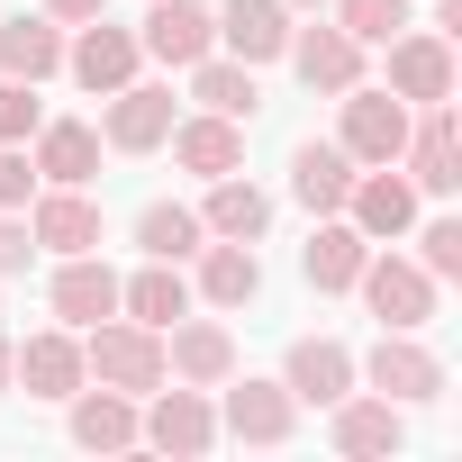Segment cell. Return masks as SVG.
<instances>
[{"mask_svg":"<svg viewBox=\"0 0 462 462\" xmlns=\"http://www.w3.org/2000/svg\"><path fill=\"white\" fill-rule=\"evenodd\" d=\"M118 309H127L136 327H154V336H163L172 318H190V282H181L172 263H145L136 282H118Z\"/></svg>","mask_w":462,"mask_h":462,"instance_id":"obj_24","label":"cell"},{"mask_svg":"<svg viewBox=\"0 0 462 462\" xmlns=\"http://www.w3.org/2000/svg\"><path fill=\"white\" fill-rule=\"evenodd\" d=\"M190 100L199 109H217V118H254V64H217V55H199L190 64Z\"/></svg>","mask_w":462,"mask_h":462,"instance_id":"obj_30","label":"cell"},{"mask_svg":"<svg viewBox=\"0 0 462 462\" xmlns=\"http://www.w3.org/2000/svg\"><path fill=\"white\" fill-rule=\"evenodd\" d=\"M399 145H408V100L399 91H345V154L354 163H399Z\"/></svg>","mask_w":462,"mask_h":462,"instance_id":"obj_3","label":"cell"},{"mask_svg":"<svg viewBox=\"0 0 462 462\" xmlns=\"http://www.w3.org/2000/svg\"><path fill=\"white\" fill-rule=\"evenodd\" d=\"M0 390H10V345H0Z\"/></svg>","mask_w":462,"mask_h":462,"instance_id":"obj_38","label":"cell"},{"mask_svg":"<svg viewBox=\"0 0 462 462\" xmlns=\"http://www.w3.org/2000/svg\"><path fill=\"white\" fill-rule=\"evenodd\" d=\"M163 336H172V345H163V372L190 381V390H217L226 372H236V336L208 327V318H199V327H163Z\"/></svg>","mask_w":462,"mask_h":462,"instance_id":"obj_12","label":"cell"},{"mask_svg":"<svg viewBox=\"0 0 462 462\" xmlns=\"http://www.w3.org/2000/svg\"><path fill=\"white\" fill-rule=\"evenodd\" d=\"M28 190H37V163H28V145H0V208H28Z\"/></svg>","mask_w":462,"mask_h":462,"instance_id":"obj_35","label":"cell"},{"mask_svg":"<svg viewBox=\"0 0 462 462\" xmlns=\"http://www.w3.org/2000/svg\"><path fill=\"white\" fill-rule=\"evenodd\" d=\"M10 381H28V399H73L91 372H82V345L55 327V336H28V345H10Z\"/></svg>","mask_w":462,"mask_h":462,"instance_id":"obj_8","label":"cell"},{"mask_svg":"<svg viewBox=\"0 0 462 462\" xmlns=\"http://www.w3.org/2000/svg\"><path fill=\"white\" fill-rule=\"evenodd\" d=\"M28 254H37L28 217H10V208H0V273H28Z\"/></svg>","mask_w":462,"mask_h":462,"instance_id":"obj_36","label":"cell"},{"mask_svg":"<svg viewBox=\"0 0 462 462\" xmlns=\"http://www.w3.org/2000/svg\"><path fill=\"white\" fill-rule=\"evenodd\" d=\"M390 91L399 100H426V109L453 100V46L444 37H399L390 46Z\"/></svg>","mask_w":462,"mask_h":462,"instance_id":"obj_16","label":"cell"},{"mask_svg":"<svg viewBox=\"0 0 462 462\" xmlns=\"http://www.w3.org/2000/svg\"><path fill=\"white\" fill-rule=\"evenodd\" d=\"M336 28L354 46H381L390 28H408V0H336Z\"/></svg>","mask_w":462,"mask_h":462,"instance_id":"obj_32","label":"cell"},{"mask_svg":"<svg viewBox=\"0 0 462 462\" xmlns=\"http://www.w3.org/2000/svg\"><path fill=\"white\" fill-rule=\"evenodd\" d=\"M417 245H426V273L435 282H462V217H435Z\"/></svg>","mask_w":462,"mask_h":462,"instance_id":"obj_34","label":"cell"},{"mask_svg":"<svg viewBox=\"0 0 462 462\" xmlns=\"http://www.w3.org/2000/svg\"><path fill=\"white\" fill-rule=\"evenodd\" d=\"M136 37L127 28H109V19H82V37L64 46V73L82 82V91H118V82H136Z\"/></svg>","mask_w":462,"mask_h":462,"instance_id":"obj_4","label":"cell"},{"mask_svg":"<svg viewBox=\"0 0 462 462\" xmlns=\"http://www.w3.org/2000/svg\"><path fill=\"white\" fill-rule=\"evenodd\" d=\"M91 172H100V136H91V127H73V118H64V127H37V181L82 190Z\"/></svg>","mask_w":462,"mask_h":462,"instance_id":"obj_28","label":"cell"},{"mask_svg":"<svg viewBox=\"0 0 462 462\" xmlns=\"http://www.w3.org/2000/svg\"><path fill=\"white\" fill-rule=\"evenodd\" d=\"M172 154H181V172H236L245 163V136H236V118H217V109H199V118H172Z\"/></svg>","mask_w":462,"mask_h":462,"instance_id":"obj_19","label":"cell"},{"mask_svg":"<svg viewBox=\"0 0 462 462\" xmlns=\"http://www.w3.org/2000/svg\"><path fill=\"white\" fill-rule=\"evenodd\" d=\"M282 55L300 64L309 91H354V82H363V46H354L345 28H309V37H291Z\"/></svg>","mask_w":462,"mask_h":462,"instance_id":"obj_15","label":"cell"},{"mask_svg":"<svg viewBox=\"0 0 462 462\" xmlns=\"http://www.w3.org/2000/svg\"><path fill=\"white\" fill-rule=\"evenodd\" d=\"M199 226H208V236H236V245H254L263 226H273V199H263L254 181H236V172H217V181H208V208H199Z\"/></svg>","mask_w":462,"mask_h":462,"instance_id":"obj_22","label":"cell"},{"mask_svg":"<svg viewBox=\"0 0 462 462\" xmlns=\"http://www.w3.org/2000/svg\"><path fill=\"white\" fill-rule=\"evenodd\" d=\"M345 208H354L363 236H408V217H417V181H399L390 163H372V172H354Z\"/></svg>","mask_w":462,"mask_h":462,"instance_id":"obj_11","label":"cell"},{"mask_svg":"<svg viewBox=\"0 0 462 462\" xmlns=\"http://www.w3.org/2000/svg\"><path fill=\"white\" fill-rule=\"evenodd\" d=\"M82 372H91L100 390H127V399H145V390H163V381H172V372H163V336H154V327H136V318H127V327H109V318H100V327H91V345H82Z\"/></svg>","mask_w":462,"mask_h":462,"instance_id":"obj_1","label":"cell"},{"mask_svg":"<svg viewBox=\"0 0 462 462\" xmlns=\"http://www.w3.org/2000/svg\"><path fill=\"white\" fill-rule=\"evenodd\" d=\"M136 46H145L154 64H181V73H190V64L217 46V19L199 10V0H154V10H145V37H136Z\"/></svg>","mask_w":462,"mask_h":462,"instance_id":"obj_5","label":"cell"},{"mask_svg":"<svg viewBox=\"0 0 462 462\" xmlns=\"http://www.w3.org/2000/svg\"><path fill=\"white\" fill-rule=\"evenodd\" d=\"M291 417H300V399L282 381H236V390H226V426H236L245 444H282Z\"/></svg>","mask_w":462,"mask_h":462,"instance_id":"obj_21","label":"cell"},{"mask_svg":"<svg viewBox=\"0 0 462 462\" xmlns=\"http://www.w3.org/2000/svg\"><path fill=\"white\" fill-rule=\"evenodd\" d=\"M73 444H91V453L136 444V408H127V390H73Z\"/></svg>","mask_w":462,"mask_h":462,"instance_id":"obj_29","label":"cell"},{"mask_svg":"<svg viewBox=\"0 0 462 462\" xmlns=\"http://www.w3.org/2000/svg\"><path fill=\"white\" fill-rule=\"evenodd\" d=\"M399 163H408V181H417V190H435V199H444V190H462V136H453V109H444V100L426 109V127H408Z\"/></svg>","mask_w":462,"mask_h":462,"instance_id":"obj_7","label":"cell"},{"mask_svg":"<svg viewBox=\"0 0 462 462\" xmlns=\"http://www.w3.org/2000/svg\"><path fill=\"white\" fill-rule=\"evenodd\" d=\"M0 64H10V82L64 73V28L55 19H10V28H0Z\"/></svg>","mask_w":462,"mask_h":462,"instance_id":"obj_27","label":"cell"},{"mask_svg":"<svg viewBox=\"0 0 462 462\" xmlns=\"http://www.w3.org/2000/svg\"><path fill=\"white\" fill-rule=\"evenodd\" d=\"M363 372H372V390H381V399H399V408H408V399H435V390H444V363H435L426 345H408L399 327H390V336L372 345V363H363Z\"/></svg>","mask_w":462,"mask_h":462,"instance_id":"obj_10","label":"cell"},{"mask_svg":"<svg viewBox=\"0 0 462 462\" xmlns=\"http://www.w3.org/2000/svg\"><path fill=\"white\" fill-rule=\"evenodd\" d=\"M363 226H345V217H327L318 236H309V254H300V273L318 282V291H354V273H363Z\"/></svg>","mask_w":462,"mask_h":462,"instance_id":"obj_26","label":"cell"},{"mask_svg":"<svg viewBox=\"0 0 462 462\" xmlns=\"http://www.w3.org/2000/svg\"><path fill=\"white\" fill-rule=\"evenodd\" d=\"M145 399H154V417H136V435H145V444H163V453H208L217 417H208V399H199V390H145Z\"/></svg>","mask_w":462,"mask_h":462,"instance_id":"obj_14","label":"cell"},{"mask_svg":"<svg viewBox=\"0 0 462 462\" xmlns=\"http://www.w3.org/2000/svg\"><path fill=\"white\" fill-rule=\"evenodd\" d=\"M354 291H363V300H372V318H381V327H399V336H417V327L435 318V273H426V263H399V254H381V263H372V254H363Z\"/></svg>","mask_w":462,"mask_h":462,"instance_id":"obj_2","label":"cell"},{"mask_svg":"<svg viewBox=\"0 0 462 462\" xmlns=\"http://www.w3.org/2000/svg\"><path fill=\"white\" fill-rule=\"evenodd\" d=\"M136 245H145L154 263H181V254H199V217L172 208V199H154V208L136 217Z\"/></svg>","mask_w":462,"mask_h":462,"instance_id":"obj_31","label":"cell"},{"mask_svg":"<svg viewBox=\"0 0 462 462\" xmlns=\"http://www.w3.org/2000/svg\"><path fill=\"white\" fill-rule=\"evenodd\" d=\"M217 37H226L236 64H273V55L291 46V0H226V10H217Z\"/></svg>","mask_w":462,"mask_h":462,"instance_id":"obj_9","label":"cell"},{"mask_svg":"<svg viewBox=\"0 0 462 462\" xmlns=\"http://www.w3.org/2000/svg\"><path fill=\"white\" fill-rule=\"evenodd\" d=\"M291 399H309V408H336L345 390H354V354L345 345H327V336H300L291 345V381H282Z\"/></svg>","mask_w":462,"mask_h":462,"instance_id":"obj_17","label":"cell"},{"mask_svg":"<svg viewBox=\"0 0 462 462\" xmlns=\"http://www.w3.org/2000/svg\"><path fill=\"white\" fill-rule=\"evenodd\" d=\"M118 154H154L163 136H172V91H154V82H118L109 91V127H100Z\"/></svg>","mask_w":462,"mask_h":462,"instance_id":"obj_6","label":"cell"},{"mask_svg":"<svg viewBox=\"0 0 462 462\" xmlns=\"http://www.w3.org/2000/svg\"><path fill=\"white\" fill-rule=\"evenodd\" d=\"M55 318H64V327L118 318V273H109L100 254H64V273H55Z\"/></svg>","mask_w":462,"mask_h":462,"instance_id":"obj_13","label":"cell"},{"mask_svg":"<svg viewBox=\"0 0 462 462\" xmlns=\"http://www.w3.org/2000/svg\"><path fill=\"white\" fill-rule=\"evenodd\" d=\"M408 426H399V399H336V453L372 462V453H399Z\"/></svg>","mask_w":462,"mask_h":462,"instance_id":"obj_20","label":"cell"},{"mask_svg":"<svg viewBox=\"0 0 462 462\" xmlns=\"http://www.w3.org/2000/svg\"><path fill=\"white\" fill-rule=\"evenodd\" d=\"M254 291H263V263H254V245L217 236V245L199 254V300H217V309H245Z\"/></svg>","mask_w":462,"mask_h":462,"instance_id":"obj_25","label":"cell"},{"mask_svg":"<svg viewBox=\"0 0 462 462\" xmlns=\"http://www.w3.org/2000/svg\"><path fill=\"white\" fill-rule=\"evenodd\" d=\"M300 10H309V0H300Z\"/></svg>","mask_w":462,"mask_h":462,"instance_id":"obj_39","label":"cell"},{"mask_svg":"<svg viewBox=\"0 0 462 462\" xmlns=\"http://www.w3.org/2000/svg\"><path fill=\"white\" fill-rule=\"evenodd\" d=\"M291 190H300L318 217H336L345 190H354V154H345V145H300V154H291Z\"/></svg>","mask_w":462,"mask_h":462,"instance_id":"obj_23","label":"cell"},{"mask_svg":"<svg viewBox=\"0 0 462 462\" xmlns=\"http://www.w3.org/2000/svg\"><path fill=\"white\" fill-rule=\"evenodd\" d=\"M46 127V109H37V82H0V145H28Z\"/></svg>","mask_w":462,"mask_h":462,"instance_id":"obj_33","label":"cell"},{"mask_svg":"<svg viewBox=\"0 0 462 462\" xmlns=\"http://www.w3.org/2000/svg\"><path fill=\"white\" fill-rule=\"evenodd\" d=\"M28 236H37L46 254H91V245H100V208H91L82 190L55 181V190L37 199V217H28Z\"/></svg>","mask_w":462,"mask_h":462,"instance_id":"obj_18","label":"cell"},{"mask_svg":"<svg viewBox=\"0 0 462 462\" xmlns=\"http://www.w3.org/2000/svg\"><path fill=\"white\" fill-rule=\"evenodd\" d=\"M109 0H46V19H64V28H82V19H100Z\"/></svg>","mask_w":462,"mask_h":462,"instance_id":"obj_37","label":"cell"}]
</instances>
